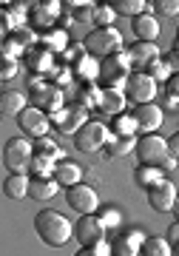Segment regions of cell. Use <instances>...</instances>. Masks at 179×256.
Listing matches in <instances>:
<instances>
[{
	"label": "cell",
	"instance_id": "3957f363",
	"mask_svg": "<svg viewBox=\"0 0 179 256\" xmlns=\"http://www.w3.org/2000/svg\"><path fill=\"white\" fill-rule=\"evenodd\" d=\"M82 46H86V52H88L91 57H111L116 54V52H122V34L116 32L114 26L111 28H91L88 34H86V40H82Z\"/></svg>",
	"mask_w": 179,
	"mask_h": 256
},
{
	"label": "cell",
	"instance_id": "cb8c5ba5",
	"mask_svg": "<svg viewBox=\"0 0 179 256\" xmlns=\"http://www.w3.org/2000/svg\"><path fill=\"white\" fill-rule=\"evenodd\" d=\"M28 188H32V180H28L26 174H9L6 182H3V194H6L9 200H26Z\"/></svg>",
	"mask_w": 179,
	"mask_h": 256
},
{
	"label": "cell",
	"instance_id": "d6a6232c",
	"mask_svg": "<svg viewBox=\"0 0 179 256\" xmlns=\"http://www.w3.org/2000/svg\"><path fill=\"white\" fill-rule=\"evenodd\" d=\"M34 154L37 156H48V160H54V162H63L66 156H63V151H60V146L54 142L52 137H40L34 142Z\"/></svg>",
	"mask_w": 179,
	"mask_h": 256
},
{
	"label": "cell",
	"instance_id": "83f0119b",
	"mask_svg": "<svg viewBox=\"0 0 179 256\" xmlns=\"http://www.w3.org/2000/svg\"><path fill=\"white\" fill-rule=\"evenodd\" d=\"M134 182L145 191H151L154 185L165 182V174H162V168H151V165H140L134 171Z\"/></svg>",
	"mask_w": 179,
	"mask_h": 256
},
{
	"label": "cell",
	"instance_id": "7a4b0ae2",
	"mask_svg": "<svg viewBox=\"0 0 179 256\" xmlns=\"http://www.w3.org/2000/svg\"><path fill=\"white\" fill-rule=\"evenodd\" d=\"M34 162V142H28L26 137H12L3 146V165L9 168V174H26L32 171Z\"/></svg>",
	"mask_w": 179,
	"mask_h": 256
},
{
	"label": "cell",
	"instance_id": "7c38bea8",
	"mask_svg": "<svg viewBox=\"0 0 179 256\" xmlns=\"http://www.w3.org/2000/svg\"><path fill=\"white\" fill-rule=\"evenodd\" d=\"M126 94H128V100H134L136 106L154 102V97H156V80L145 72H131V77L126 82Z\"/></svg>",
	"mask_w": 179,
	"mask_h": 256
},
{
	"label": "cell",
	"instance_id": "7bdbcfd3",
	"mask_svg": "<svg viewBox=\"0 0 179 256\" xmlns=\"http://www.w3.org/2000/svg\"><path fill=\"white\" fill-rule=\"evenodd\" d=\"M168 151H170L174 160H179V131H174V134L168 137Z\"/></svg>",
	"mask_w": 179,
	"mask_h": 256
},
{
	"label": "cell",
	"instance_id": "5b68a950",
	"mask_svg": "<svg viewBox=\"0 0 179 256\" xmlns=\"http://www.w3.org/2000/svg\"><path fill=\"white\" fill-rule=\"evenodd\" d=\"M131 66H134V60H131V54L128 52H116V54L106 57L102 60V82H106V88H120V92H126V82L128 77H131Z\"/></svg>",
	"mask_w": 179,
	"mask_h": 256
},
{
	"label": "cell",
	"instance_id": "bcb514c9",
	"mask_svg": "<svg viewBox=\"0 0 179 256\" xmlns=\"http://www.w3.org/2000/svg\"><path fill=\"white\" fill-rule=\"evenodd\" d=\"M74 256H100V254L94 250V248H80V250H77Z\"/></svg>",
	"mask_w": 179,
	"mask_h": 256
},
{
	"label": "cell",
	"instance_id": "d590c367",
	"mask_svg": "<svg viewBox=\"0 0 179 256\" xmlns=\"http://www.w3.org/2000/svg\"><path fill=\"white\" fill-rule=\"evenodd\" d=\"M142 72H145V74H151V77H154L156 82H160V80H165V82H168L170 77H174V72H170V66L165 63V57H160V60H154V63H148V66L142 68Z\"/></svg>",
	"mask_w": 179,
	"mask_h": 256
},
{
	"label": "cell",
	"instance_id": "277c9868",
	"mask_svg": "<svg viewBox=\"0 0 179 256\" xmlns=\"http://www.w3.org/2000/svg\"><path fill=\"white\" fill-rule=\"evenodd\" d=\"M111 128L106 126V122H100V120H91V122H86V126L74 134V146H77V151H82V154H94V151H102V148L111 142Z\"/></svg>",
	"mask_w": 179,
	"mask_h": 256
},
{
	"label": "cell",
	"instance_id": "681fc988",
	"mask_svg": "<svg viewBox=\"0 0 179 256\" xmlns=\"http://www.w3.org/2000/svg\"><path fill=\"white\" fill-rule=\"evenodd\" d=\"M176 37H179V34H176Z\"/></svg>",
	"mask_w": 179,
	"mask_h": 256
},
{
	"label": "cell",
	"instance_id": "30bf717a",
	"mask_svg": "<svg viewBox=\"0 0 179 256\" xmlns=\"http://www.w3.org/2000/svg\"><path fill=\"white\" fill-rule=\"evenodd\" d=\"M32 94H34V106L46 114H54V111H60L66 106L63 88L48 80H32Z\"/></svg>",
	"mask_w": 179,
	"mask_h": 256
},
{
	"label": "cell",
	"instance_id": "ee69618b",
	"mask_svg": "<svg viewBox=\"0 0 179 256\" xmlns=\"http://www.w3.org/2000/svg\"><path fill=\"white\" fill-rule=\"evenodd\" d=\"M165 63L170 66V72H174V74H179V54H174V52H168V54H165Z\"/></svg>",
	"mask_w": 179,
	"mask_h": 256
},
{
	"label": "cell",
	"instance_id": "e575fe53",
	"mask_svg": "<svg viewBox=\"0 0 179 256\" xmlns=\"http://www.w3.org/2000/svg\"><path fill=\"white\" fill-rule=\"evenodd\" d=\"M54 168H57V162H54V160L34 154V162H32V180H46V176H54Z\"/></svg>",
	"mask_w": 179,
	"mask_h": 256
},
{
	"label": "cell",
	"instance_id": "7402d4cb",
	"mask_svg": "<svg viewBox=\"0 0 179 256\" xmlns=\"http://www.w3.org/2000/svg\"><path fill=\"white\" fill-rule=\"evenodd\" d=\"M72 72H74V77H77V80H82L86 86H88V82H97L100 74H102V60L86 54L77 66H72Z\"/></svg>",
	"mask_w": 179,
	"mask_h": 256
},
{
	"label": "cell",
	"instance_id": "8992f818",
	"mask_svg": "<svg viewBox=\"0 0 179 256\" xmlns=\"http://www.w3.org/2000/svg\"><path fill=\"white\" fill-rule=\"evenodd\" d=\"M136 160L140 165H151V168H162V162L170 156L168 151V140L160 137V134H142L136 140Z\"/></svg>",
	"mask_w": 179,
	"mask_h": 256
},
{
	"label": "cell",
	"instance_id": "c3c4849f",
	"mask_svg": "<svg viewBox=\"0 0 179 256\" xmlns=\"http://www.w3.org/2000/svg\"><path fill=\"white\" fill-rule=\"evenodd\" d=\"M174 214H176V222H179V196H176V205H174Z\"/></svg>",
	"mask_w": 179,
	"mask_h": 256
},
{
	"label": "cell",
	"instance_id": "836d02e7",
	"mask_svg": "<svg viewBox=\"0 0 179 256\" xmlns=\"http://www.w3.org/2000/svg\"><path fill=\"white\" fill-rule=\"evenodd\" d=\"M102 92H106V88H100L97 82H88V86H82V92H80V106H86V108H100V102H102Z\"/></svg>",
	"mask_w": 179,
	"mask_h": 256
},
{
	"label": "cell",
	"instance_id": "f1b7e54d",
	"mask_svg": "<svg viewBox=\"0 0 179 256\" xmlns=\"http://www.w3.org/2000/svg\"><path fill=\"white\" fill-rule=\"evenodd\" d=\"M111 9L116 14H126V18H140L148 12V3L145 0H111Z\"/></svg>",
	"mask_w": 179,
	"mask_h": 256
},
{
	"label": "cell",
	"instance_id": "2e32d148",
	"mask_svg": "<svg viewBox=\"0 0 179 256\" xmlns=\"http://www.w3.org/2000/svg\"><path fill=\"white\" fill-rule=\"evenodd\" d=\"M28 14H32V23H34L37 28H48V32H52V26H54L60 18H63V3H60V0L34 3Z\"/></svg>",
	"mask_w": 179,
	"mask_h": 256
},
{
	"label": "cell",
	"instance_id": "f6af8a7d",
	"mask_svg": "<svg viewBox=\"0 0 179 256\" xmlns=\"http://www.w3.org/2000/svg\"><path fill=\"white\" fill-rule=\"evenodd\" d=\"M176 162H179V160H174V156H168V160L162 162V171H174V168H176Z\"/></svg>",
	"mask_w": 179,
	"mask_h": 256
},
{
	"label": "cell",
	"instance_id": "4316f807",
	"mask_svg": "<svg viewBox=\"0 0 179 256\" xmlns=\"http://www.w3.org/2000/svg\"><path fill=\"white\" fill-rule=\"evenodd\" d=\"M60 188L63 185L57 182L54 176H46V180H32V188H28V196L32 200H52V196H57L60 194Z\"/></svg>",
	"mask_w": 179,
	"mask_h": 256
},
{
	"label": "cell",
	"instance_id": "9a60e30c",
	"mask_svg": "<svg viewBox=\"0 0 179 256\" xmlns=\"http://www.w3.org/2000/svg\"><path fill=\"white\" fill-rule=\"evenodd\" d=\"M26 66H28V72L32 74H40V80L43 77H52L60 66H57V54H52L48 48H43V46H37V48H32L26 54Z\"/></svg>",
	"mask_w": 179,
	"mask_h": 256
},
{
	"label": "cell",
	"instance_id": "484cf974",
	"mask_svg": "<svg viewBox=\"0 0 179 256\" xmlns=\"http://www.w3.org/2000/svg\"><path fill=\"white\" fill-rule=\"evenodd\" d=\"M40 46L48 48L52 54H63V52L72 46V43H68L66 28H52V32H43V34H40Z\"/></svg>",
	"mask_w": 179,
	"mask_h": 256
},
{
	"label": "cell",
	"instance_id": "44dd1931",
	"mask_svg": "<svg viewBox=\"0 0 179 256\" xmlns=\"http://www.w3.org/2000/svg\"><path fill=\"white\" fill-rule=\"evenodd\" d=\"M54 180L63 185V188H74V185L82 182V168L74 160H63V162H57V168H54Z\"/></svg>",
	"mask_w": 179,
	"mask_h": 256
},
{
	"label": "cell",
	"instance_id": "f546056e",
	"mask_svg": "<svg viewBox=\"0 0 179 256\" xmlns=\"http://www.w3.org/2000/svg\"><path fill=\"white\" fill-rule=\"evenodd\" d=\"M136 131H140V126H136L134 114H120V117H114V122H111V134H114V137H134Z\"/></svg>",
	"mask_w": 179,
	"mask_h": 256
},
{
	"label": "cell",
	"instance_id": "f35d334b",
	"mask_svg": "<svg viewBox=\"0 0 179 256\" xmlns=\"http://www.w3.org/2000/svg\"><path fill=\"white\" fill-rule=\"evenodd\" d=\"M97 216L102 220V225H106L108 230H114L116 225H120V214H116L114 208H102V210H97Z\"/></svg>",
	"mask_w": 179,
	"mask_h": 256
},
{
	"label": "cell",
	"instance_id": "8d00e7d4",
	"mask_svg": "<svg viewBox=\"0 0 179 256\" xmlns=\"http://www.w3.org/2000/svg\"><path fill=\"white\" fill-rule=\"evenodd\" d=\"M114 18H116V12L111 9V3L94 9V26H97V28H111V26H114Z\"/></svg>",
	"mask_w": 179,
	"mask_h": 256
},
{
	"label": "cell",
	"instance_id": "ffe728a7",
	"mask_svg": "<svg viewBox=\"0 0 179 256\" xmlns=\"http://www.w3.org/2000/svg\"><path fill=\"white\" fill-rule=\"evenodd\" d=\"M126 106H128L126 92H120V88H106V92H102V102H100V111H102V114L120 117V114H126Z\"/></svg>",
	"mask_w": 179,
	"mask_h": 256
},
{
	"label": "cell",
	"instance_id": "52a82bcc",
	"mask_svg": "<svg viewBox=\"0 0 179 256\" xmlns=\"http://www.w3.org/2000/svg\"><path fill=\"white\" fill-rule=\"evenodd\" d=\"M48 120H52V126L57 128V131H63V134H77L86 122H91L88 108L80 106V102H66L60 111L48 114Z\"/></svg>",
	"mask_w": 179,
	"mask_h": 256
},
{
	"label": "cell",
	"instance_id": "1f68e13d",
	"mask_svg": "<svg viewBox=\"0 0 179 256\" xmlns=\"http://www.w3.org/2000/svg\"><path fill=\"white\" fill-rule=\"evenodd\" d=\"M136 151V137H111V142L106 146L108 156H126Z\"/></svg>",
	"mask_w": 179,
	"mask_h": 256
},
{
	"label": "cell",
	"instance_id": "6da1fadb",
	"mask_svg": "<svg viewBox=\"0 0 179 256\" xmlns=\"http://www.w3.org/2000/svg\"><path fill=\"white\" fill-rule=\"evenodd\" d=\"M34 230L48 248H63L68 239H74V222H68L60 210L46 208L34 216Z\"/></svg>",
	"mask_w": 179,
	"mask_h": 256
},
{
	"label": "cell",
	"instance_id": "d6986e66",
	"mask_svg": "<svg viewBox=\"0 0 179 256\" xmlns=\"http://www.w3.org/2000/svg\"><path fill=\"white\" fill-rule=\"evenodd\" d=\"M160 20L154 18L151 12H145L140 18H134V34L140 37V43H156V37H160Z\"/></svg>",
	"mask_w": 179,
	"mask_h": 256
},
{
	"label": "cell",
	"instance_id": "ba28073f",
	"mask_svg": "<svg viewBox=\"0 0 179 256\" xmlns=\"http://www.w3.org/2000/svg\"><path fill=\"white\" fill-rule=\"evenodd\" d=\"M106 234H108V228L102 225V220L97 214H86V216H80L74 222V239L80 242V248H94L100 242H106L108 239Z\"/></svg>",
	"mask_w": 179,
	"mask_h": 256
},
{
	"label": "cell",
	"instance_id": "d4e9b609",
	"mask_svg": "<svg viewBox=\"0 0 179 256\" xmlns=\"http://www.w3.org/2000/svg\"><path fill=\"white\" fill-rule=\"evenodd\" d=\"M128 54H131L134 66H140V72H142L148 63L160 60V48H156V43H134V46L128 48Z\"/></svg>",
	"mask_w": 179,
	"mask_h": 256
},
{
	"label": "cell",
	"instance_id": "5bb4252c",
	"mask_svg": "<svg viewBox=\"0 0 179 256\" xmlns=\"http://www.w3.org/2000/svg\"><path fill=\"white\" fill-rule=\"evenodd\" d=\"M18 126L23 128V134H26V137L40 140V137H48L46 131H48V126H52V120H48L46 111L37 108V106H28V108L18 117Z\"/></svg>",
	"mask_w": 179,
	"mask_h": 256
},
{
	"label": "cell",
	"instance_id": "ac0fdd59",
	"mask_svg": "<svg viewBox=\"0 0 179 256\" xmlns=\"http://www.w3.org/2000/svg\"><path fill=\"white\" fill-rule=\"evenodd\" d=\"M134 120H136V126H140V131H142V134H156V131H160V126L165 122V120H162V108L156 106V102L136 106V108H134Z\"/></svg>",
	"mask_w": 179,
	"mask_h": 256
},
{
	"label": "cell",
	"instance_id": "60d3db41",
	"mask_svg": "<svg viewBox=\"0 0 179 256\" xmlns=\"http://www.w3.org/2000/svg\"><path fill=\"white\" fill-rule=\"evenodd\" d=\"M168 242H170V248H174V254L179 256V222H174L168 228Z\"/></svg>",
	"mask_w": 179,
	"mask_h": 256
},
{
	"label": "cell",
	"instance_id": "4dcf8cb0",
	"mask_svg": "<svg viewBox=\"0 0 179 256\" xmlns=\"http://www.w3.org/2000/svg\"><path fill=\"white\" fill-rule=\"evenodd\" d=\"M142 256H174V248L165 236H148L142 242Z\"/></svg>",
	"mask_w": 179,
	"mask_h": 256
},
{
	"label": "cell",
	"instance_id": "74e56055",
	"mask_svg": "<svg viewBox=\"0 0 179 256\" xmlns=\"http://www.w3.org/2000/svg\"><path fill=\"white\" fill-rule=\"evenodd\" d=\"M23 72V66L18 63V60H6L3 57V68H0V80H14L18 74Z\"/></svg>",
	"mask_w": 179,
	"mask_h": 256
},
{
	"label": "cell",
	"instance_id": "b9f144b4",
	"mask_svg": "<svg viewBox=\"0 0 179 256\" xmlns=\"http://www.w3.org/2000/svg\"><path fill=\"white\" fill-rule=\"evenodd\" d=\"M165 92H168V97H174V100L179 102V74H174V77L165 82Z\"/></svg>",
	"mask_w": 179,
	"mask_h": 256
},
{
	"label": "cell",
	"instance_id": "4fadbf2b",
	"mask_svg": "<svg viewBox=\"0 0 179 256\" xmlns=\"http://www.w3.org/2000/svg\"><path fill=\"white\" fill-rule=\"evenodd\" d=\"M142 230H116L114 236H108L111 242V256H142V242H145Z\"/></svg>",
	"mask_w": 179,
	"mask_h": 256
},
{
	"label": "cell",
	"instance_id": "9c48e42d",
	"mask_svg": "<svg viewBox=\"0 0 179 256\" xmlns=\"http://www.w3.org/2000/svg\"><path fill=\"white\" fill-rule=\"evenodd\" d=\"M40 46V37L34 34V28H18V32H12V34H6L3 37V57L6 60H18V57H23V54H28L32 48H37Z\"/></svg>",
	"mask_w": 179,
	"mask_h": 256
},
{
	"label": "cell",
	"instance_id": "ab89813d",
	"mask_svg": "<svg viewBox=\"0 0 179 256\" xmlns=\"http://www.w3.org/2000/svg\"><path fill=\"white\" fill-rule=\"evenodd\" d=\"M154 6L160 9V14H168V18H176L179 14V0H156Z\"/></svg>",
	"mask_w": 179,
	"mask_h": 256
},
{
	"label": "cell",
	"instance_id": "7dc6e473",
	"mask_svg": "<svg viewBox=\"0 0 179 256\" xmlns=\"http://www.w3.org/2000/svg\"><path fill=\"white\" fill-rule=\"evenodd\" d=\"M174 54H179V37H174V48H170Z\"/></svg>",
	"mask_w": 179,
	"mask_h": 256
},
{
	"label": "cell",
	"instance_id": "603a6c76",
	"mask_svg": "<svg viewBox=\"0 0 179 256\" xmlns=\"http://www.w3.org/2000/svg\"><path fill=\"white\" fill-rule=\"evenodd\" d=\"M28 108V97L23 92H3L0 97V114L3 117H20Z\"/></svg>",
	"mask_w": 179,
	"mask_h": 256
},
{
	"label": "cell",
	"instance_id": "8fae6325",
	"mask_svg": "<svg viewBox=\"0 0 179 256\" xmlns=\"http://www.w3.org/2000/svg\"><path fill=\"white\" fill-rule=\"evenodd\" d=\"M66 202H68V208L77 210L80 216H86V214H97L100 210L97 191H94L91 185H86V182L74 185V188H66Z\"/></svg>",
	"mask_w": 179,
	"mask_h": 256
},
{
	"label": "cell",
	"instance_id": "e0dca14e",
	"mask_svg": "<svg viewBox=\"0 0 179 256\" xmlns=\"http://www.w3.org/2000/svg\"><path fill=\"white\" fill-rule=\"evenodd\" d=\"M176 188L165 180V182L154 185L151 191H148V205H151L156 214H168V210H174V205H176Z\"/></svg>",
	"mask_w": 179,
	"mask_h": 256
}]
</instances>
